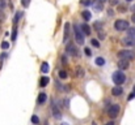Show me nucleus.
Returning <instances> with one entry per match:
<instances>
[{
  "label": "nucleus",
  "mask_w": 135,
  "mask_h": 125,
  "mask_svg": "<svg viewBox=\"0 0 135 125\" xmlns=\"http://www.w3.org/2000/svg\"><path fill=\"white\" fill-rule=\"evenodd\" d=\"M84 52H85V55H87V56H90V55H92V52H90L89 48H85V50H84Z\"/></svg>",
  "instance_id": "32"
},
{
  "label": "nucleus",
  "mask_w": 135,
  "mask_h": 125,
  "mask_svg": "<svg viewBox=\"0 0 135 125\" xmlns=\"http://www.w3.org/2000/svg\"><path fill=\"white\" fill-rule=\"evenodd\" d=\"M80 29H81V31L84 33V35H90V33H92L88 24H83V25L80 26Z\"/></svg>",
  "instance_id": "11"
},
{
  "label": "nucleus",
  "mask_w": 135,
  "mask_h": 125,
  "mask_svg": "<svg viewBox=\"0 0 135 125\" xmlns=\"http://www.w3.org/2000/svg\"><path fill=\"white\" fill-rule=\"evenodd\" d=\"M92 0H80V4L81 5H85V7H88V5H92Z\"/></svg>",
  "instance_id": "24"
},
{
  "label": "nucleus",
  "mask_w": 135,
  "mask_h": 125,
  "mask_svg": "<svg viewBox=\"0 0 135 125\" xmlns=\"http://www.w3.org/2000/svg\"><path fill=\"white\" fill-rule=\"evenodd\" d=\"M118 57L119 59H125V60H133L135 59V52L131 51V50H122L118 52Z\"/></svg>",
  "instance_id": "2"
},
{
  "label": "nucleus",
  "mask_w": 135,
  "mask_h": 125,
  "mask_svg": "<svg viewBox=\"0 0 135 125\" xmlns=\"http://www.w3.org/2000/svg\"><path fill=\"white\" fill-rule=\"evenodd\" d=\"M41 72H42V73H47V72H49V64H47L46 61H44L42 65H41Z\"/></svg>",
  "instance_id": "18"
},
{
  "label": "nucleus",
  "mask_w": 135,
  "mask_h": 125,
  "mask_svg": "<svg viewBox=\"0 0 135 125\" xmlns=\"http://www.w3.org/2000/svg\"><path fill=\"white\" fill-rule=\"evenodd\" d=\"M1 67H3V57L0 56V69H1Z\"/></svg>",
  "instance_id": "35"
},
{
  "label": "nucleus",
  "mask_w": 135,
  "mask_h": 125,
  "mask_svg": "<svg viewBox=\"0 0 135 125\" xmlns=\"http://www.w3.org/2000/svg\"><path fill=\"white\" fill-rule=\"evenodd\" d=\"M75 76H76V77H83V76H84V69L80 68V67H78V68L75 69Z\"/></svg>",
  "instance_id": "16"
},
{
  "label": "nucleus",
  "mask_w": 135,
  "mask_h": 125,
  "mask_svg": "<svg viewBox=\"0 0 135 125\" xmlns=\"http://www.w3.org/2000/svg\"><path fill=\"white\" fill-rule=\"evenodd\" d=\"M112 94H113L114 96H119V95L123 94V89H122L121 86H114V87L112 89Z\"/></svg>",
  "instance_id": "10"
},
{
  "label": "nucleus",
  "mask_w": 135,
  "mask_h": 125,
  "mask_svg": "<svg viewBox=\"0 0 135 125\" xmlns=\"http://www.w3.org/2000/svg\"><path fill=\"white\" fill-rule=\"evenodd\" d=\"M62 63H63V64H64V65H66V64H67V59H66V57H64V56H63V57H62Z\"/></svg>",
  "instance_id": "33"
},
{
  "label": "nucleus",
  "mask_w": 135,
  "mask_h": 125,
  "mask_svg": "<svg viewBox=\"0 0 135 125\" xmlns=\"http://www.w3.org/2000/svg\"><path fill=\"white\" fill-rule=\"evenodd\" d=\"M100 1H101V3H105V1H106V0H100Z\"/></svg>",
  "instance_id": "38"
},
{
  "label": "nucleus",
  "mask_w": 135,
  "mask_h": 125,
  "mask_svg": "<svg viewBox=\"0 0 135 125\" xmlns=\"http://www.w3.org/2000/svg\"><path fill=\"white\" fill-rule=\"evenodd\" d=\"M122 44L126 47H135V38L133 37H126L122 39Z\"/></svg>",
  "instance_id": "7"
},
{
  "label": "nucleus",
  "mask_w": 135,
  "mask_h": 125,
  "mask_svg": "<svg viewBox=\"0 0 135 125\" xmlns=\"http://www.w3.org/2000/svg\"><path fill=\"white\" fill-rule=\"evenodd\" d=\"M5 8V0H0V10H3Z\"/></svg>",
  "instance_id": "31"
},
{
  "label": "nucleus",
  "mask_w": 135,
  "mask_h": 125,
  "mask_svg": "<svg viewBox=\"0 0 135 125\" xmlns=\"http://www.w3.org/2000/svg\"><path fill=\"white\" fill-rule=\"evenodd\" d=\"M131 10H134V13H135V4L133 5V7H131Z\"/></svg>",
  "instance_id": "36"
},
{
  "label": "nucleus",
  "mask_w": 135,
  "mask_h": 125,
  "mask_svg": "<svg viewBox=\"0 0 135 125\" xmlns=\"http://www.w3.org/2000/svg\"><path fill=\"white\" fill-rule=\"evenodd\" d=\"M66 52H67L68 55H71V56H78V55H79V53H78L79 51H78L75 43H68V44L66 46Z\"/></svg>",
  "instance_id": "6"
},
{
  "label": "nucleus",
  "mask_w": 135,
  "mask_h": 125,
  "mask_svg": "<svg viewBox=\"0 0 135 125\" xmlns=\"http://www.w3.org/2000/svg\"><path fill=\"white\" fill-rule=\"evenodd\" d=\"M118 12H121V13H123V12H126V7L125 5H118Z\"/></svg>",
  "instance_id": "28"
},
{
  "label": "nucleus",
  "mask_w": 135,
  "mask_h": 125,
  "mask_svg": "<svg viewBox=\"0 0 135 125\" xmlns=\"http://www.w3.org/2000/svg\"><path fill=\"white\" fill-rule=\"evenodd\" d=\"M129 28H130L129 26V21H126V20H117L114 22V29L118 30V31H125Z\"/></svg>",
  "instance_id": "3"
},
{
  "label": "nucleus",
  "mask_w": 135,
  "mask_h": 125,
  "mask_svg": "<svg viewBox=\"0 0 135 125\" xmlns=\"http://www.w3.org/2000/svg\"><path fill=\"white\" fill-rule=\"evenodd\" d=\"M131 21L135 24V13H133V16H131Z\"/></svg>",
  "instance_id": "34"
},
{
  "label": "nucleus",
  "mask_w": 135,
  "mask_h": 125,
  "mask_svg": "<svg viewBox=\"0 0 135 125\" xmlns=\"http://www.w3.org/2000/svg\"><path fill=\"white\" fill-rule=\"evenodd\" d=\"M81 16H83V18H84L85 21H89L90 17H92V14H90L89 10H84V12L81 13Z\"/></svg>",
  "instance_id": "17"
},
{
  "label": "nucleus",
  "mask_w": 135,
  "mask_h": 125,
  "mask_svg": "<svg viewBox=\"0 0 135 125\" xmlns=\"http://www.w3.org/2000/svg\"><path fill=\"white\" fill-rule=\"evenodd\" d=\"M127 35L135 38V26L134 28H129V29H127Z\"/></svg>",
  "instance_id": "20"
},
{
  "label": "nucleus",
  "mask_w": 135,
  "mask_h": 125,
  "mask_svg": "<svg viewBox=\"0 0 135 125\" xmlns=\"http://www.w3.org/2000/svg\"><path fill=\"white\" fill-rule=\"evenodd\" d=\"M1 48H3V50L9 48V42H3V43H1Z\"/></svg>",
  "instance_id": "29"
},
{
  "label": "nucleus",
  "mask_w": 135,
  "mask_h": 125,
  "mask_svg": "<svg viewBox=\"0 0 135 125\" xmlns=\"http://www.w3.org/2000/svg\"><path fill=\"white\" fill-rule=\"evenodd\" d=\"M90 43H92V46H93V47H96V48H98V47H100V42L97 41V39H92Z\"/></svg>",
  "instance_id": "26"
},
{
  "label": "nucleus",
  "mask_w": 135,
  "mask_h": 125,
  "mask_svg": "<svg viewBox=\"0 0 135 125\" xmlns=\"http://www.w3.org/2000/svg\"><path fill=\"white\" fill-rule=\"evenodd\" d=\"M22 16V13L21 12H17L16 13V16H15V18H13V24H16L17 25V22H18V20H20V17Z\"/></svg>",
  "instance_id": "22"
},
{
  "label": "nucleus",
  "mask_w": 135,
  "mask_h": 125,
  "mask_svg": "<svg viewBox=\"0 0 135 125\" xmlns=\"http://www.w3.org/2000/svg\"><path fill=\"white\" fill-rule=\"evenodd\" d=\"M94 63H96V65H98V67H102V65L105 64V60H104L102 57H97Z\"/></svg>",
  "instance_id": "21"
},
{
  "label": "nucleus",
  "mask_w": 135,
  "mask_h": 125,
  "mask_svg": "<svg viewBox=\"0 0 135 125\" xmlns=\"http://www.w3.org/2000/svg\"><path fill=\"white\" fill-rule=\"evenodd\" d=\"M112 78H113V82L115 83L117 86H119V85H122V83L126 81V76H125V73L119 69V70H117V72H114L113 73V76H112Z\"/></svg>",
  "instance_id": "1"
},
{
  "label": "nucleus",
  "mask_w": 135,
  "mask_h": 125,
  "mask_svg": "<svg viewBox=\"0 0 135 125\" xmlns=\"http://www.w3.org/2000/svg\"><path fill=\"white\" fill-rule=\"evenodd\" d=\"M74 31H75V39H76V43H78V44H83V43H84V33L81 31L80 26H79V25H75Z\"/></svg>",
  "instance_id": "4"
},
{
  "label": "nucleus",
  "mask_w": 135,
  "mask_h": 125,
  "mask_svg": "<svg viewBox=\"0 0 135 125\" xmlns=\"http://www.w3.org/2000/svg\"><path fill=\"white\" fill-rule=\"evenodd\" d=\"M119 111H121V107L118 104H112L109 108H108V115L112 117V119H115L118 115H119Z\"/></svg>",
  "instance_id": "5"
},
{
  "label": "nucleus",
  "mask_w": 135,
  "mask_h": 125,
  "mask_svg": "<svg viewBox=\"0 0 135 125\" xmlns=\"http://www.w3.org/2000/svg\"><path fill=\"white\" fill-rule=\"evenodd\" d=\"M59 77H60L62 80H64V78H67V77H68V74H67V72H66V70H59Z\"/></svg>",
  "instance_id": "23"
},
{
  "label": "nucleus",
  "mask_w": 135,
  "mask_h": 125,
  "mask_svg": "<svg viewBox=\"0 0 135 125\" xmlns=\"http://www.w3.org/2000/svg\"><path fill=\"white\" fill-rule=\"evenodd\" d=\"M16 37H17V25L13 24V30H12V41H16Z\"/></svg>",
  "instance_id": "19"
},
{
  "label": "nucleus",
  "mask_w": 135,
  "mask_h": 125,
  "mask_svg": "<svg viewBox=\"0 0 135 125\" xmlns=\"http://www.w3.org/2000/svg\"><path fill=\"white\" fill-rule=\"evenodd\" d=\"M49 82H50L49 77H42V78L40 80V86H41V87H45V86L49 85Z\"/></svg>",
  "instance_id": "15"
},
{
  "label": "nucleus",
  "mask_w": 135,
  "mask_h": 125,
  "mask_svg": "<svg viewBox=\"0 0 135 125\" xmlns=\"http://www.w3.org/2000/svg\"><path fill=\"white\" fill-rule=\"evenodd\" d=\"M62 125H68V124H67V123H63V124H62Z\"/></svg>",
  "instance_id": "39"
},
{
  "label": "nucleus",
  "mask_w": 135,
  "mask_h": 125,
  "mask_svg": "<svg viewBox=\"0 0 135 125\" xmlns=\"http://www.w3.org/2000/svg\"><path fill=\"white\" fill-rule=\"evenodd\" d=\"M52 115H54L55 119H60L62 117V113H60V111L58 110L56 106H52Z\"/></svg>",
  "instance_id": "14"
},
{
  "label": "nucleus",
  "mask_w": 135,
  "mask_h": 125,
  "mask_svg": "<svg viewBox=\"0 0 135 125\" xmlns=\"http://www.w3.org/2000/svg\"><path fill=\"white\" fill-rule=\"evenodd\" d=\"M129 67H130V63H129V60L119 59V61H118V68H119L121 70H125V69H127Z\"/></svg>",
  "instance_id": "8"
},
{
  "label": "nucleus",
  "mask_w": 135,
  "mask_h": 125,
  "mask_svg": "<svg viewBox=\"0 0 135 125\" xmlns=\"http://www.w3.org/2000/svg\"><path fill=\"white\" fill-rule=\"evenodd\" d=\"M106 125H114V123H113V121H110V123H108Z\"/></svg>",
  "instance_id": "37"
},
{
  "label": "nucleus",
  "mask_w": 135,
  "mask_h": 125,
  "mask_svg": "<svg viewBox=\"0 0 135 125\" xmlns=\"http://www.w3.org/2000/svg\"><path fill=\"white\" fill-rule=\"evenodd\" d=\"M92 7H93V9H94L96 12H101V10L104 9V3H101L100 0H96V1L92 3Z\"/></svg>",
  "instance_id": "9"
},
{
  "label": "nucleus",
  "mask_w": 135,
  "mask_h": 125,
  "mask_svg": "<svg viewBox=\"0 0 135 125\" xmlns=\"http://www.w3.org/2000/svg\"><path fill=\"white\" fill-rule=\"evenodd\" d=\"M46 100H47V95H46L45 93H41L40 95H38V99H37V103L38 104H44Z\"/></svg>",
  "instance_id": "13"
},
{
  "label": "nucleus",
  "mask_w": 135,
  "mask_h": 125,
  "mask_svg": "<svg viewBox=\"0 0 135 125\" xmlns=\"http://www.w3.org/2000/svg\"><path fill=\"white\" fill-rule=\"evenodd\" d=\"M32 123H33V124H40V119H38V116H37V115H33V116H32Z\"/></svg>",
  "instance_id": "25"
},
{
  "label": "nucleus",
  "mask_w": 135,
  "mask_h": 125,
  "mask_svg": "<svg viewBox=\"0 0 135 125\" xmlns=\"http://www.w3.org/2000/svg\"><path fill=\"white\" fill-rule=\"evenodd\" d=\"M21 4H22L24 8H28L29 4H30V0H21Z\"/></svg>",
  "instance_id": "27"
},
{
  "label": "nucleus",
  "mask_w": 135,
  "mask_h": 125,
  "mask_svg": "<svg viewBox=\"0 0 135 125\" xmlns=\"http://www.w3.org/2000/svg\"><path fill=\"white\" fill-rule=\"evenodd\" d=\"M70 37V24H64V35H63V41L66 42Z\"/></svg>",
  "instance_id": "12"
},
{
  "label": "nucleus",
  "mask_w": 135,
  "mask_h": 125,
  "mask_svg": "<svg viewBox=\"0 0 135 125\" xmlns=\"http://www.w3.org/2000/svg\"><path fill=\"white\" fill-rule=\"evenodd\" d=\"M126 1H133V0H126Z\"/></svg>",
  "instance_id": "40"
},
{
  "label": "nucleus",
  "mask_w": 135,
  "mask_h": 125,
  "mask_svg": "<svg viewBox=\"0 0 135 125\" xmlns=\"http://www.w3.org/2000/svg\"><path fill=\"white\" fill-rule=\"evenodd\" d=\"M135 98V87H134V90L131 91V94L129 95V98H127V100H131V99H134Z\"/></svg>",
  "instance_id": "30"
}]
</instances>
